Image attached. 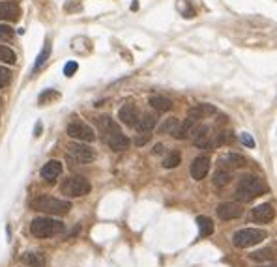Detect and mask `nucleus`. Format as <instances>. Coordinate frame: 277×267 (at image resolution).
Masks as SVG:
<instances>
[{
	"mask_svg": "<svg viewBox=\"0 0 277 267\" xmlns=\"http://www.w3.org/2000/svg\"><path fill=\"white\" fill-rule=\"evenodd\" d=\"M262 267H276V266H274V264H272V266H262Z\"/></svg>",
	"mask_w": 277,
	"mask_h": 267,
	"instance_id": "nucleus-38",
	"label": "nucleus"
},
{
	"mask_svg": "<svg viewBox=\"0 0 277 267\" xmlns=\"http://www.w3.org/2000/svg\"><path fill=\"white\" fill-rule=\"evenodd\" d=\"M77 69H79V64H77V62H68V64H66V67H64V75H66V77H71V75H73Z\"/></svg>",
	"mask_w": 277,
	"mask_h": 267,
	"instance_id": "nucleus-32",
	"label": "nucleus"
},
{
	"mask_svg": "<svg viewBox=\"0 0 277 267\" xmlns=\"http://www.w3.org/2000/svg\"><path fill=\"white\" fill-rule=\"evenodd\" d=\"M49 53H51V41H45V47H43L41 55L37 56V62H36V65H34V71H39V69H41V65L45 64V60L49 58Z\"/></svg>",
	"mask_w": 277,
	"mask_h": 267,
	"instance_id": "nucleus-28",
	"label": "nucleus"
},
{
	"mask_svg": "<svg viewBox=\"0 0 277 267\" xmlns=\"http://www.w3.org/2000/svg\"><path fill=\"white\" fill-rule=\"evenodd\" d=\"M30 208L34 211L45 213V215H68L71 209V202L60 200L55 196H47V194H37L36 198L30 200Z\"/></svg>",
	"mask_w": 277,
	"mask_h": 267,
	"instance_id": "nucleus-1",
	"label": "nucleus"
},
{
	"mask_svg": "<svg viewBox=\"0 0 277 267\" xmlns=\"http://www.w3.org/2000/svg\"><path fill=\"white\" fill-rule=\"evenodd\" d=\"M191 135H193V142L197 148L208 149V148L215 146L212 140V135H210V127H208V125H193Z\"/></svg>",
	"mask_w": 277,
	"mask_h": 267,
	"instance_id": "nucleus-8",
	"label": "nucleus"
},
{
	"mask_svg": "<svg viewBox=\"0 0 277 267\" xmlns=\"http://www.w3.org/2000/svg\"><path fill=\"white\" fill-rule=\"evenodd\" d=\"M148 105L154 107V109L159 112H167L173 109V101H171L169 97H163V95H152V97L148 99Z\"/></svg>",
	"mask_w": 277,
	"mask_h": 267,
	"instance_id": "nucleus-21",
	"label": "nucleus"
},
{
	"mask_svg": "<svg viewBox=\"0 0 277 267\" xmlns=\"http://www.w3.org/2000/svg\"><path fill=\"white\" fill-rule=\"evenodd\" d=\"M180 161H182L180 151L173 149V151H169V153H167V157L163 159V166H165V168H176V166L180 165Z\"/></svg>",
	"mask_w": 277,
	"mask_h": 267,
	"instance_id": "nucleus-27",
	"label": "nucleus"
},
{
	"mask_svg": "<svg viewBox=\"0 0 277 267\" xmlns=\"http://www.w3.org/2000/svg\"><path fill=\"white\" fill-rule=\"evenodd\" d=\"M138 109L135 107V105H131V103H128V105H124L120 111H118V118H120V121L124 123V125H128V127H135L138 121Z\"/></svg>",
	"mask_w": 277,
	"mask_h": 267,
	"instance_id": "nucleus-12",
	"label": "nucleus"
},
{
	"mask_svg": "<svg viewBox=\"0 0 277 267\" xmlns=\"http://www.w3.org/2000/svg\"><path fill=\"white\" fill-rule=\"evenodd\" d=\"M251 217H253L255 222H270L276 217V209H274V206L270 202L260 204V206H257V208L251 211Z\"/></svg>",
	"mask_w": 277,
	"mask_h": 267,
	"instance_id": "nucleus-14",
	"label": "nucleus"
},
{
	"mask_svg": "<svg viewBox=\"0 0 277 267\" xmlns=\"http://www.w3.org/2000/svg\"><path fill=\"white\" fill-rule=\"evenodd\" d=\"M131 9H138V2H137V0H135V2L131 4Z\"/></svg>",
	"mask_w": 277,
	"mask_h": 267,
	"instance_id": "nucleus-37",
	"label": "nucleus"
},
{
	"mask_svg": "<svg viewBox=\"0 0 277 267\" xmlns=\"http://www.w3.org/2000/svg\"><path fill=\"white\" fill-rule=\"evenodd\" d=\"M219 165L221 168H242L247 165V161H245V157L238 155V153H229L219 159Z\"/></svg>",
	"mask_w": 277,
	"mask_h": 267,
	"instance_id": "nucleus-19",
	"label": "nucleus"
},
{
	"mask_svg": "<svg viewBox=\"0 0 277 267\" xmlns=\"http://www.w3.org/2000/svg\"><path fill=\"white\" fill-rule=\"evenodd\" d=\"M0 62L13 65L15 62H17V55H15V53H13V51H11L9 47L0 45Z\"/></svg>",
	"mask_w": 277,
	"mask_h": 267,
	"instance_id": "nucleus-26",
	"label": "nucleus"
},
{
	"mask_svg": "<svg viewBox=\"0 0 277 267\" xmlns=\"http://www.w3.org/2000/svg\"><path fill=\"white\" fill-rule=\"evenodd\" d=\"M13 36V30L8 25H0V39H9Z\"/></svg>",
	"mask_w": 277,
	"mask_h": 267,
	"instance_id": "nucleus-33",
	"label": "nucleus"
},
{
	"mask_svg": "<svg viewBox=\"0 0 277 267\" xmlns=\"http://www.w3.org/2000/svg\"><path fill=\"white\" fill-rule=\"evenodd\" d=\"M62 230H64V224L60 221H56V219H51V217H36L34 221L30 222V232L36 237H41V239L58 236Z\"/></svg>",
	"mask_w": 277,
	"mask_h": 267,
	"instance_id": "nucleus-4",
	"label": "nucleus"
},
{
	"mask_svg": "<svg viewBox=\"0 0 277 267\" xmlns=\"http://www.w3.org/2000/svg\"><path fill=\"white\" fill-rule=\"evenodd\" d=\"M268 237V232L260 230V228H243V230L234 232L232 236V245L236 249H249L255 247Z\"/></svg>",
	"mask_w": 277,
	"mask_h": 267,
	"instance_id": "nucleus-3",
	"label": "nucleus"
},
{
	"mask_svg": "<svg viewBox=\"0 0 277 267\" xmlns=\"http://www.w3.org/2000/svg\"><path fill=\"white\" fill-rule=\"evenodd\" d=\"M240 142L243 144V146H247V148H255V140L251 138L249 133H242V135H240Z\"/></svg>",
	"mask_w": 277,
	"mask_h": 267,
	"instance_id": "nucleus-31",
	"label": "nucleus"
},
{
	"mask_svg": "<svg viewBox=\"0 0 277 267\" xmlns=\"http://www.w3.org/2000/svg\"><path fill=\"white\" fill-rule=\"evenodd\" d=\"M68 151L79 163H92L98 157L96 155V149L92 146H88V144H84V142H71V144H68Z\"/></svg>",
	"mask_w": 277,
	"mask_h": 267,
	"instance_id": "nucleus-7",
	"label": "nucleus"
},
{
	"mask_svg": "<svg viewBox=\"0 0 277 267\" xmlns=\"http://www.w3.org/2000/svg\"><path fill=\"white\" fill-rule=\"evenodd\" d=\"M60 172H62V165H60V161H55V159L45 163V165L41 166V170H39L41 178L47 179V181H55L56 178L60 176Z\"/></svg>",
	"mask_w": 277,
	"mask_h": 267,
	"instance_id": "nucleus-16",
	"label": "nucleus"
},
{
	"mask_svg": "<svg viewBox=\"0 0 277 267\" xmlns=\"http://www.w3.org/2000/svg\"><path fill=\"white\" fill-rule=\"evenodd\" d=\"M66 133L71 138H75L77 142H94V140H96V135H94L92 127H90L88 123H84V121L77 120V118L68 123Z\"/></svg>",
	"mask_w": 277,
	"mask_h": 267,
	"instance_id": "nucleus-6",
	"label": "nucleus"
},
{
	"mask_svg": "<svg viewBox=\"0 0 277 267\" xmlns=\"http://www.w3.org/2000/svg\"><path fill=\"white\" fill-rule=\"evenodd\" d=\"M60 191L69 198H81L92 191V185L84 176H71V178L64 179V183L60 185Z\"/></svg>",
	"mask_w": 277,
	"mask_h": 267,
	"instance_id": "nucleus-5",
	"label": "nucleus"
},
{
	"mask_svg": "<svg viewBox=\"0 0 277 267\" xmlns=\"http://www.w3.org/2000/svg\"><path fill=\"white\" fill-rule=\"evenodd\" d=\"M105 142H107V146L111 148L112 151H124V149H128L130 148V138L126 137L124 133H114L111 137L105 138Z\"/></svg>",
	"mask_w": 277,
	"mask_h": 267,
	"instance_id": "nucleus-15",
	"label": "nucleus"
},
{
	"mask_svg": "<svg viewBox=\"0 0 277 267\" xmlns=\"http://www.w3.org/2000/svg\"><path fill=\"white\" fill-rule=\"evenodd\" d=\"M266 191H268V185L264 183L260 178L247 174L240 178L238 187H236V196H238V200H242V202H251L253 198L264 194Z\"/></svg>",
	"mask_w": 277,
	"mask_h": 267,
	"instance_id": "nucleus-2",
	"label": "nucleus"
},
{
	"mask_svg": "<svg viewBox=\"0 0 277 267\" xmlns=\"http://www.w3.org/2000/svg\"><path fill=\"white\" fill-rule=\"evenodd\" d=\"M96 125H98V129H100V133L103 135V140L107 137H111V135H114V133H120V127H118V123L112 120L111 116H98L96 118Z\"/></svg>",
	"mask_w": 277,
	"mask_h": 267,
	"instance_id": "nucleus-11",
	"label": "nucleus"
},
{
	"mask_svg": "<svg viewBox=\"0 0 277 267\" xmlns=\"http://www.w3.org/2000/svg\"><path fill=\"white\" fill-rule=\"evenodd\" d=\"M9 81H11V71H9L8 67H4V65H0V88H4V86H8Z\"/></svg>",
	"mask_w": 277,
	"mask_h": 267,
	"instance_id": "nucleus-30",
	"label": "nucleus"
},
{
	"mask_svg": "<svg viewBox=\"0 0 277 267\" xmlns=\"http://www.w3.org/2000/svg\"><path fill=\"white\" fill-rule=\"evenodd\" d=\"M23 262L30 267H45L47 266V260L41 252H27L23 256Z\"/></svg>",
	"mask_w": 277,
	"mask_h": 267,
	"instance_id": "nucleus-22",
	"label": "nucleus"
},
{
	"mask_svg": "<svg viewBox=\"0 0 277 267\" xmlns=\"http://www.w3.org/2000/svg\"><path fill=\"white\" fill-rule=\"evenodd\" d=\"M21 9L15 2H0V21H17Z\"/></svg>",
	"mask_w": 277,
	"mask_h": 267,
	"instance_id": "nucleus-17",
	"label": "nucleus"
},
{
	"mask_svg": "<svg viewBox=\"0 0 277 267\" xmlns=\"http://www.w3.org/2000/svg\"><path fill=\"white\" fill-rule=\"evenodd\" d=\"M157 123V116L156 114H150V112H144V114H140L138 116V121H137V127L140 133H150V131L156 127Z\"/></svg>",
	"mask_w": 277,
	"mask_h": 267,
	"instance_id": "nucleus-18",
	"label": "nucleus"
},
{
	"mask_svg": "<svg viewBox=\"0 0 277 267\" xmlns=\"http://www.w3.org/2000/svg\"><path fill=\"white\" fill-rule=\"evenodd\" d=\"M178 118H169V120H165V123L159 127V133H167V135H171L173 131H174V127L178 125Z\"/></svg>",
	"mask_w": 277,
	"mask_h": 267,
	"instance_id": "nucleus-29",
	"label": "nucleus"
},
{
	"mask_svg": "<svg viewBox=\"0 0 277 267\" xmlns=\"http://www.w3.org/2000/svg\"><path fill=\"white\" fill-rule=\"evenodd\" d=\"M195 121L193 120H184V121H178V125L174 127V131L171 133L173 135V138H176V140H184V138H187L189 135H191V129H193Z\"/></svg>",
	"mask_w": 277,
	"mask_h": 267,
	"instance_id": "nucleus-20",
	"label": "nucleus"
},
{
	"mask_svg": "<svg viewBox=\"0 0 277 267\" xmlns=\"http://www.w3.org/2000/svg\"><path fill=\"white\" fill-rule=\"evenodd\" d=\"M253 262H274L276 260V254H274V249L272 247H266V249H260L257 252H253L249 256Z\"/></svg>",
	"mask_w": 277,
	"mask_h": 267,
	"instance_id": "nucleus-25",
	"label": "nucleus"
},
{
	"mask_svg": "<svg viewBox=\"0 0 277 267\" xmlns=\"http://www.w3.org/2000/svg\"><path fill=\"white\" fill-rule=\"evenodd\" d=\"M215 211H217L221 221H234V219H238V217L243 215V208L238 202H225L221 206H217Z\"/></svg>",
	"mask_w": 277,
	"mask_h": 267,
	"instance_id": "nucleus-9",
	"label": "nucleus"
},
{
	"mask_svg": "<svg viewBox=\"0 0 277 267\" xmlns=\"http://www.w3.org/2000/svg\"><path fill=\"white\" fill-rule=\"evenodd\" d=\"M58 97V93L53 92V90H47V92H43L41 95H39V103H49V99H56Z\"/></svg>",
	"mask_w": 277,
	"mask_h": 267,
	"instance_id": "nucleus-34",
	"label": "nucleus"
},
{
	"mask_svg": "<svg viewBox=\"0 0 277 267\" xmlns=\"http://www.w3.org/2000/svg\"><path fill=\"white\" fill-rule=\"evenodd\" d=\"M146 140H150V135H148V133H140V137L135 138V144H137V146H142Z\"/></svg>",
	"mask_w": 277,
	"mask_h": 267,
	"instance_id": "nucleus-35",
	"label": "nucleus"
},
{
	"mask_svg": "<svg viewBox=\"0 0 277 267\" xmlns=\"http://www.w3.org/2000/svg\"><path fill=\"white\" fill-rule=\"evenodd\" d=\"M197 224H199V232H201L203 237H208V236H212L213 234V221L210 219V217L201 215V217L197 219Z\"/></svg>",
	"mask_w": 277,
	"mask_h": 267,
	"instance_id": "nucleus-24",
	"label": "nucleus"
},
{
	"mask_svg": "<svg viewBox=\"0 0 277 267\" xmlns=\"http://www.w3.org/2000/svg\"><path fill=\"white\" fill-rule=\"evenodd\" d=\"M232 179V172L231 170H225V168H219V170H215V174H213V185L215 187H225V185H229Z\"/></svg>",
	"mask_w": 277,
	"mask_h": 267,
	"instance_id": "nucleus-23",
	"label": "nucleus"
},
{
	"mask_svg": "<svg viewBox=\"0 0 277 267\" xmlns=\"http://www.w3.org/2000/svg\"><path fill=\"white\" fill-rule=\"evenodd\" d=\"M215 112H217V109L213 105H210V103H201V105H195V107L189 109L187 118L197 121V120H203V118H208V116H212Z\"/></svg>",
	"mask_w": 277,
	"mask_h": 267,
	"instance_id": "nucleus-13",
	"label": "nucleus"
},
{
	"mask_svg": "<svg viewBox=\"0 0 277 267\" xmlns=\"http://www.w3.org/2000/svg\"><path fill=\"white\" fill-rule=\"evenodd\" d=\"M161 151H163V146H161V144H157L156 149H154V153H161Z\"/></svg>",
	"mask_w": 277,
	"mask_h": 267,
	"instance_id": "nucleus-36",
	"label": "nucleus"
},
{
	"mask_svg": "<svg viewBox=\"0 0 277 267\" xmlns=\"http://www.w3.org/2000/svg\"><path fill=\"white\" fill-rule=\"evenodd\" d=\"M208 170H210V157L208 155L195 157L193 163H191V178H193L195 181L204 179L206 174H208Z\"/></svg>",
	"mask_w": 277,
	"mask_h": 267,
	"instance_id": "nucleus-10",
	"label": "nucleus"
}]
</instances>
